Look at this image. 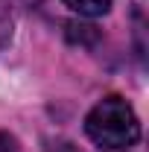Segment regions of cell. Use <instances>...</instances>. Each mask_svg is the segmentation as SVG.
<instances>
[{"instance_id": "cell-1", "label": "cell", "mask_w": 149, "mask_h": 152, "mask_svg": "<svg viewBox=\"0 0 149 152\" xmlns=\"http://www.w3.org/2000/svg\"><path fill=\"white\" fill-rule=\"evenodd\" d=\"M85 134L102 149H129L140 137V120L123 96H105L85 117Z\"/></svg>"}, {"instance_id": "cell-2", "label": "cell", "mask_w": 149, "mask_h": 152, "mask_svg": "<svg viewBox=\"0 0 149 152\" xmlns=\"http://www.w3.org/2000/svg\"><path fill=\"white\" fill-rule=\"evenodd\" d=\"M61 3L70 6L79 15H85V18H99L111 9V0H61Z\"/></svg>"}, {"instance_id": "cell-3", "label": "cell", "mask_w": 149, "mask_h": 152, "mask_svg": "<svg viewBox=\"0 0 149 152\" xmlns=\"http://www.w3.org/2000/svg\"><path fill=\"white\" fill-rule=\"evenodd\" d=\"M67 38L73 44H82V47H91L93 41H99V29L93 23H67Z\"/></svg>"}, {"instance_id": "cell-4", "label": "cell", "mask_w": 149, "mask_h": 152, "mask_svg": "<svg viewBox=\"0 0 149 152\" xmlns=\"http://www.w3.org/2000/svg\"><path fill=\"white\" fill-rule=\"evenodd\" d=\"M58 152H82V149H76L73 143H64V146H61V149H58Z\"/></svg>"}, {"instance_id": "cell-5", "label": "cell", "mask_w": 149, "mask_h": 152, "mask_svg": "<svg viewBox=\"0 0 149 152\" xmlns=\"http://www.w3.org/2000/svg\"><path fill=\"white\" fill-rule=\"evenodd\" d=\"M3 152H6V149H3Z\"/></svg>"}]
</instances>
